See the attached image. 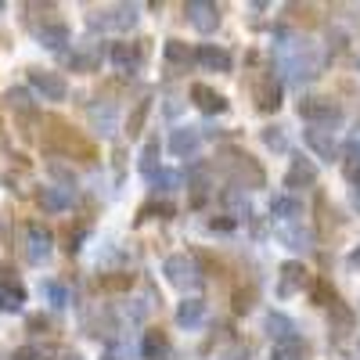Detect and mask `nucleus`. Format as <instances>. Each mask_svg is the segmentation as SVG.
Segmentation results:
<instances>
[{
  "label": "nucleus",
  "instance_id": "7c9ffc66",
  "mask_svg": "<svg viewBox=\"0 0 360 360\" xmlns=\"http://www.w3.org/2000/svg\"><path fill=\"white\" fill-rule=\"evenodd\" d=\"M134 22H137V8H115V15H112L115 29H130Z\"/></svg>",
  "mask_w": 360,
  "mask_h": 360
},
{
  "label": "nucleus",
  "instance_id": "2f4dec72",
  "mask_svg": "<svg viewBox=\"0 0 360 360\" xmlns=\"http://www.w3.org/2000/svg\"><path fill=\"white\" fill-rule=\"evenodd\" d=\"M148 108H152V101H137V108H134V115H130V123H127V130H130V134H141Z\"/></svg>",
  "mask_w": 360,
  "mask_h": 360
},
{
  "label": "nucleus",
  "instance_id": "6ab92c4d",
  "mask_svg": "<svg viewBox=\"0 0 360 360\" xmlns=\"http://www.w3.org/2000/svg\"><path fill=\"white\" fill-rule=\"evenodd\" d=\"M303 141L314 148L321 159H335V141H332V134H324L321 127H310V130L303 134Z\"/></svg>",
  "mask_w": 360,
  "mask_h": 360
},
{
  "label": "nucleus",
  "instance_id": "f704fd0d",
  "mask_svg": "<svg viewBox=\"0 0 360 360\" xmlns=\"http://www.w3.org/2000/svg\"><path fill=\"white\" fill-rule=\"evenodd\" d=\"M314 299H317L321 307H335V292L328 288L324 281H317V285H314Z\"/></svg>",
  "mask_w": 360,
  "mask_h": 360
},
{
  "label": "nucleus",
  "instance_id": "423d86ee",
  "mask_svg": "<svg viewBox=\"0 0 360 360\" xmlns=\"http://www.w3.org/2000/svg\"><path fill=\"white\" fill-rule=\"evenodd\" d=\"M303 285H307V266H303V263H295V259L281 263V274H278V295H281V299H288V295H295Z\"/></svg>",
  "mask_w": 360,
  "mask_h": 360
},
{
  "label": "nucleus",
  "instance_id": "a211bd4d",
  "mask_svg": "<svg viewBox=\"0 0 360 360\" xmlns=\"http://www.w3.org/2000/svg\"><path fill=\"white\" fill-rule=\"evenodd\" d=\"M270 360H307V342L299 335L281 339V342H274V349H270Z\"/></svg>",
  "mask_w": 360,
  "mask_h": 360
},
{
  "label": "nucleus",
  "instance_id": "e433bc0d",
  "mask_svg": "<svg viewBox=\"0 0 360 360\" xmlns=\"http://www.w3.org/2000/svg\"><path fill=\"white\" fill-rule=\"evenodd\" d=\"M234 310H238V314L252 310V288H249V292H245V288H238V292H234Z\"/></svg>",
  "mask_w": 360,
  "mask_h": 360
},
{
  "label": "nucleus",
  "instance_id": "58836bf2",
  "mask_svg": "<svg viewBox=\"0 0 360 360\" xmlns=\"http://www.w3.org/2000/svg\"><path fill=\"white\" fill-rule=\"evenodd\" d=\"M346 152H349V162H360V127L349 134V141H346Z\"/></svg>",
  "mask_w": 360,
  "mask_h": 360
},
{
  "label": "nucleus",
  "instance_id": "c03bdc74",
  "mask_svg": "<svg viewBox=\"0 0 360 360\" xmlns=\"http://www.w3.org/2000/svg\"><path fill=\"white\" fill-rule=\"evenodd\" d=\"M62 360H83L79 353H62Z\"/></svg>",
  "mask_w": 360,
  "mask_h": 360
},
{
  "label": "nucleus",
  "instance_id": "a878e982",
  "mask_svg": "<svg viewBox=\"0 0 360 360\" xmlns=\"http://www.w3.org/2000/svg\"><path fill=\"white\" fill-rule=\"evenodd\" d=\"M134 285V274H127V270H115V274H101V288L105 292H127Z\"/></svg>",
  "mask_w": 360,
  "mask_h": 360
},
{
  "label": "nucleus",
  "instance_id": "f8f14e48",
  "mask_svg": "<svg viewBox=\"0 0 360 360\" xmlns=\"http://www.w3.org/2000/svg\"><path fill=\"white\" fill-rule=\"evenodd\" d=\"M4 105H8L18 119H37V105H33V98H29L25 86H11L8 94H4Z\"/></svg>",
  "mask_w": 360,
  "mask_h": 360
},
{
  "label": "nucleus",
  "instance_id": "b1692460",
  "mask_svg": "<svg viewBox=\"0 0 360 360\" xmlns=\"http://www.w3.org/2000/svg\"><path fill=\"white\" fill-rule=\"evenodd\" d=\"M90 119H94V127H98V134H115V108L112 105H94V108H90Z\"/></svg>",
  "mask_w": 360,
  "mask_h": 360
},
{
  "label": "nucleus",
  "instance_id": "c85d7f7f",
  "mask_svg": "<svg viewBox=\"0 0 360 360\" xmlns=\"http://www.w3.org/2000/svg\"><path fill=\"white\" fill-rule=\"evenodd\" d=\"M162 349H166V335H162V332H148V335H144V356H148V360H155Z\"/></svg>",
  "mask_w": 360,
  "mask_h": 360
},
{
  "label": "nucleus",
  "instance_id": "c9c22d12",
  "mask_svg": "<svg viewBox=\"0 0 360 360\" xmlns=\"http://www.w3.org/2000/svg\"><path fill=\"white\" fill-rule=\"evenodd\" d=\"M25 328H29V332H33V335H44L47 328H51V317H47V314H33V317L25 321Z\"/></svg>",
  "mask_w": 360,
  "mask_h": 360
},
{
  "label": "nucleus",
  "instance_id": "2eb2a0df",
  "mask_svg": "<svg viewBox=\"0 0 360 360\" xmlns=\"http://www.w3.org/2000/svg\"><path fill=\"white\" fill-rule=\"evenodd\" d=\"M195 58H198V62H202L205 69H217V72H231V54H227L224 47H217V44H202Z\"/></svg>",
  "mask_w": 360,
  "mask_h": 360
},
{
  "label": "nucleus",
  "instance_id": "6e6552de",
  "mask_svg": "<svg viewBox=\"0 0 360 360\" xmlns=\"http://www.w3.org/2000/svg\"><path fill=\"white\" fill-rule=\"evenodd\" d=\"M37 40L47 47V51H62L69 44V25L62 18H44V25L37 29Z\"/></svg>",
  "mask_w": 360,
  "mask_h": 360
},
{
  "label": "nucleus",
  "instance_id": "aec40b11",
  "mask_svg": "<svg viewBox=\"0 0 360 360\" xmlns=\"http://www.w3.org/2000/svg\"><path fill=\"white\" fill-rule=\"evenodd\" d=\"M278 238H281L288 249H310V245H314V234H310L307 227H295V224L278 227Z\"/></svg>",
  "mask_w": 360,
  "mask_h": 360
},
{
  "label": "nucleus",
  "instance_id": "bb28decb",
  "mask_svg": "<svg viewBox=\"0 0 360 360\" xmlns=\"http://www.w3.org/2000/svg\"><path fill=\"white\" fill-rule=\"evenodd\" d=\"M40 292H44V295L51 299L54 307H65V303H69V288H65L62 281H51V278H47V281L40 285Z\"/></svg>",
  "mask_w": 360,
  "mask_h": 360
},
{
  "label": "nucleus",
  "instance_id": "4468645a",
  "mask_svg": "<svg viewBox=\"0 0 360 360\" xmlns=\"http://www.w3.org/2000/svg\"><path fill=\"white\" fill-rule=\"evenodd\" d=\"M270 213H274L278 220H285V224H295L299 217H303V202H299L295 195H274V202H270Z\"/></svg>",
  "mask_w": 360,
  "mask_h": 360
},
{
  "label": "nucleus",
  "instance_id": "f257e3e1",
  "mask_svg": "<svg viewBox=\"0 0 360 360\" xmlns=\"http://www.w3.org/2000/svg\"><path fill=\"white\" fill-rule=\"evenodd\" d=\"M162 274L173 288L180 292H188V288H198L202 285V270H198V259L195 256H184V252H176V256H166L162 263Z\"/></svg>",
  "mask_w": 360,
  "mask_h": 360
},
{
  "label": "nucleus",
  "instance_id": "393cba45",
  "mask_svg": "<svg viewBox=\"0 0 360 360\" xmlns=\"http://www.w3.org/2000/svg\"><path fill=\"white\" fill-rule=\"evenodd\" d=\"M162 51H166V58H169L173 65H188L191 58H195V54H191V47H188L184 40H166V47H162Z\"/></svg>",
  "mask_w": 360,
  "mask_h": 360
},
{
  "label": "nucleus",
  "instance_id": "9b49d317",
  "mask_svg": "<svg viewBox=\"0 0 360 360\" xmlns=\"http://www.w3.org/2000/svg\"><path fill=\"white\" fill-rule=\"evenodd\" d=\"M25 238H29V263H44L51 256V234L40 224H29Z\"/></svg>",
  "mask_w": 360,
  "mask_h": 360
},
{
  "label": "nucleus",
  "instance_id": "9d476101",
  "mask_svg": "<svg viewBox=\"0 0 360 360\" xmlns=\"http://www.w3.org/2000/svg\"><path fill=\"white\" fill-rule=\"evenodd\" d=\"M310 184H317V166L310 162V159H295L292 162V169L285 173V188H310Z\"/></svg>",
  "mask_w": 360,
  "mask_h": 360
},
{
  "label": "nucleus",
  "instance_id": "37998d69",
  "mask_svg": "<svg viewBox=\"0 0 360 360\" xmlns=\"http://www.w3.org/2000/svg\"><path fill=\"white\" fill-rule=\"evenodd\" d=\"M349 266H353V270H360V249H356V252H349Z\"/></svg>",
  "mask_w": 360,
  "mask_h": 360
},
{
  "label": "nucleus",
  "instance_id": "72a5a7b5",
  "mask_svg": "<svg viewBox=\"0 0 360 360\" xmlns=\"http://www.w3.org/2000/svg\"><path fill=\"white\" fill-rule=\"evenodd\" d=\"M11 360H47V349H40V346H18L11 353Z\"/></svg>",
  "mask_w": 360,
  "mask_h": 360
},
{
  "label": "nucleus",
  "instance_id": "473e14b6",
  "mask_svg": "<svg viewBox=\"0 0 360 360\" xmlns=\"http://www.w3.org/2000/svg\"><path fill=\"white\" fill-rule=\"evenodd\" d=\"M263 144L274 148V152H285V148H288V144H285V134H281L278 127H266V130H263Z\"/></svg>",
  "mask_w": 360,
  "mask_h": 360
},
{
  "label": "nucleus",
  "instance_id": "0eeeda50",
  "mask_svg": "<svg viewBox=\"0 0 360 360\" xmlns=\"http://www.w3.org/2000/svg\"><path fill=\"white\" fill-rule=\"evenodd\" d=\"M108 58L123 69V72H137L141 69V62H144V47L141 44H130V40H123V44H112V51H108Z\"/></svg>",
  "mask_w": 360,
  "mask_h": 360
},
{
  "label": "nucleus",
  "instance_id": "412c9836",
  "mask_svg": "<svg viewBox=\"0 0 360 360\" xmlns=\"http://www.w3.org/2000/svg\"><path fill=\"white\" fill-rule=\"evenodd\" d=\"M202 317H205V303H202V299H184V303L176 307V324H184V328H195Z\"/></svg>",
  "mask_w": 360,
  "mask_h": 360
},
{
  "label": "nucleus",
  "instance_id": "4be33fe9",
  "mask_svg": "<svg viewBox=\"0 0 360 360\" xmlns=\"http://www.w3.org/2000/svg\"><path fill=\"white\" fill-rule=\"evenodd\" d=\"M25 303V288L15 281V285H0V310L4 314H18Z\"/></svg>",
  "mask_w": 360,
  "mask_h": 360
},
{
  "label": "nucleus",
  "instance_id": "a19ab883",
  "mask_svg": "<svg viewBox=\"0 0 360 360\" xmlns=\"http://www.w3.org/2000/svg\"><path fill=\"white\" fill-rule=\"evenodd\" d=\"M346 176L356 184V180H360V162H346Z\"/></svg>",
  "mask_w": 360,
  "mask_h": 360
},
{
  "label": "nucleus",
  "instance_id": "ddd939ff",
  "mask_svg": "<svg viewBox=\"0 0 360 360\" xmlns=\"http://www.w3.org/2000/svg\"><path fill=\"white\" fill-rule=\"evenodd\" d=\"M256 101H259L263 112H274V108L281 105V83H278L274 76H263V79L256 83Z\"/></svg>",
  "mask_w": 360,
  "mask_h": 360
},
{
  "label": "nucleus",
  "instance_id": "cd10ccee",
  "mask_svg": "<svg viewBox=\"0 0 360 360\" xmlns=\"http://www.w3.org/2000/svg\"><path fill=\"white\" fill-rule=\"evenodd\" d=\"M266 328H270V335H274L278 342H281V339H292V321L281 317V314H270V317H266Z\"/></svg>",
  "mask_w": 360,
  "mask_h": 360
},
{
  "label": "nucleus",
  "instance_id": "1a4fd4ad",
  "mask_svg": "<svg viewBox=\"0 0 360 360\" xmlns=\"http://www.w3.org/2000/svg\"><path fill=\"white\" fill-rule=\"evenodd\" d=\"M198 144H202V134H198L195 127H180V130H173V137H169V152L180 155V159H188V155L198 152Z\"/></svg>",
  "mask_w": 360,
  "mask_h": 360
},
{
  "label": "nucleus",
  "instance_id": "a18cd8bd",
  "mask_svg": "<svg viewBox=\"0 0 360 360\" xmlns=\"http://www.w3.org/2000/svg\"><path fill=\"white\" fill-rule=\"evenodd\" d=\"M101 360H119V356H115V353H105V356H101Z\"/></svg>",
  "mask_w": 360,
  "mask_h": 360
},
{
  "label": "nucleus",
  "instance_id": "39448f33",
  "mask_svg": "<svg viewBox=\"0 0 360 360\" xmlns=\"http://www.w3.org/2000/svg\"><path fill=\"white\" fill-rule=\"evenodd\" d=\"M37 202H40L44 213H65V209H72V202H76V191L62 188V184H47V188H40Z\"/></svg>",
  "mask_w": 360,
  "mask_h": 360
},
{
  "label": "nucleus",
  "instance_id": "7ed1b4c3",
  "mask_svg": "<svg viewBox=\"0 0 360 360\" xmlns=\"http://www.w3.org/2000/svg\"><path fill=\"white\" fill-rule=\"evenodd\" d=\"M29 83H33L37 94H44V101H65L69 94V83L51 69H29Z\"/></svg>",
  "mask_w": 360,
  "mask_h": 360
},
{
  "label": "nucleus",
  "instance_id": "4c0bfd02",
  "mask_svg": "<svg viewBox=\"0 0 360 360\" xmlns=\"http://www.w3.org/2000/svg\"><path fill=\"white\" fill-rule=\"evenodd\" d=\"M155 184H162V191H173V188H180V173L159 169V176H155Z\"/></svg>",
  "mask_w": 360,
  "mask_h": 360
},
{
  "label": "nucleus",
  "instance_id": "f3484780",
  "mask_svg": "<svg viewBox=\"0 0 360 360\" xmlns=\"http://www.w3.org/2000/svg\"><path fill=\"white\" fill-rule=\"evenodd\" d=\"M101 65V47H79L69 54V69L72 72H94Z\"/></svg>",
  "mask_w": 360,
  "mask_h": 360
},
{
  "label": "nucleus",
  "instance_id": "79ce46f5",
  "mask_svg": "<svg viewBox=\"0 0 360 360\" xmlns=\"http://www.w3.org/2000/svg\"><path fill=\"white\" fill-rule=\"evenodd\" d=\"M209 227H213V231H231V227H234V220H213Z\"/></svg>",
  "mask_w": 360,
  "mask_h": 360
},
{
  "label": "nucleus",
  "instance_id": "20e7f679",
  "mask_svg": "<svg viewBox=\"0 0 360 360\" xmlns=\"http://www.w3.org/2000/svg\"><path fill=\"white\" fill-rule=\"evenodd\" d=\"M184 15L198 33H213V29L220 25V8L209 4V0H191V4H184Z\"/></svg>",
  "mask_w": 360,
  "mask_h": 360
},
{
  "label": "nucleus",
  "instance_id": "f03ea898",
  "mask_svg": "<svg viewBox=\"0 0 360 360\" xmlns=\"http://www.w3.org/2000/svg\"><path fill=\"white\" fill-rule=\"evenodd\" d=\"M299 115L310 119L314 127L321 123V130H324V127L339 123V119H342V108H339V105H332L328 98H303V101H299Z\"/></svg>",
  "mask_w": 360,
  "mask_h": 360
},
{
  "label": "nucleus",
  "instance_id": "c756f323",
  "mask_svg": "<svg viewBox=\"0 0 360 360\" xmlns=\"http://www.w3.org/2000/svg\"><path fill=\"white\" fill-rule=\"evenodd\" d=\"M47 169H51V176H58V180H62V188H72V184H76V173H72L65 162L51 159V162H47Z\"/></svg>",
  "mask_w": 360,
  "mask_h": 360
},
{
  "label": "nucleus",
  "instance_id": "5701e85b",
  "mask_svg": "<svg viewBox=\"0 0 360 360\" xmlns=\"http://www.w3.org/2000/svg\"><path fill=\"white\" fill-rule=\"evenodd\" d=\"M141 173H144L148 180L159 176V141H148V144H144V152H141Z\"/></svg>",
  "mask_w": 360,
  "mask_h": 360
},
{
  "label": "nucleus",
  "instance_id": "dca6fc26",
  "mask_svg": "<svg viewBox=\"0 0 360 360\" xmlns=\"http://www.w3.org/2000/svg\"><path fill=\"white\" fill-rule=\"evenodd\" d=\"M191 101H195L202 112H224V108H227L224 94H217V90L205 86V83H195V86H191Z\"/></svg>",
  "mask_w": 360,
  "mask_h": 360
},
{
  "label": "nucleus",
  "instance_id": "ea45409f",
  "mask_svg": "<svg viewBox=\"0 0 360 360\" xmlns=\"http://www.w3.org/2000/svg\"><path fill=\"white\" fill-rule=\"evenodd\" d=\"M83 234H86V227H76V231L69 227V231H65V242H69L65 249H69V252H76V249H79V242H83Z\"/></svg>",
  "mask_w": 360,
  "mask_h": 360
}]
</instances>
